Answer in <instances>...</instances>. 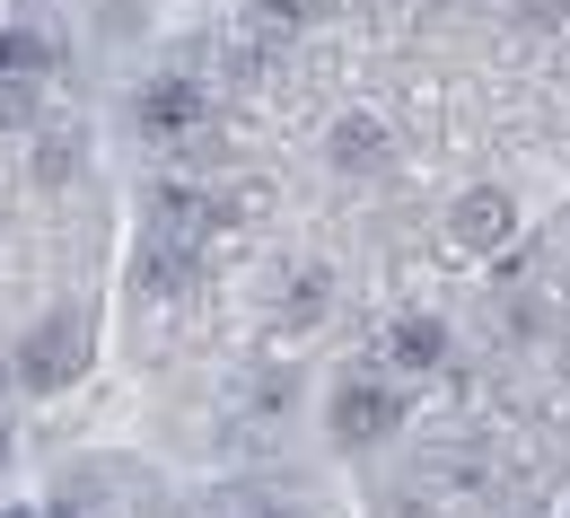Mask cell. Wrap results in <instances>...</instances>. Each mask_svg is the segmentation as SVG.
I'll return each mask as SVG.
<instances>
[{
    "label": "cell",
    "mask_w": 570,
    "mask_h": 518,
    "mask_svg": "<svg viewBox=\"0 0 570 518\" xmlns=\"http://www.w3.org/2000/svg\"><path fill=\"white\" fill-rule=\"evenodd\" d=\"M79 325H53V334H36V343H27V361H18V378H27V387H62V378L79 370Z\"/></svg>",
    "instance_id": "obj_1"
},
{
    "label": "cell",
    "mask_w": 570,
    "mask_h": 518,
    "mask_svg": "<svg viewBox=\"0 0 570 518\" xmlns=\"http://www.w3.org/2000/svg\"><path fill=\"white\" fill-rule=\"evenodd\" d=\"M386 422H395V395L386 387H343V404H334V431L343 440H377Z\"/></svg>",
    "instance_id": "obj_2"
},
{
    "label": "cell",
    "mask_w": 570,
    "mask_h": 518,
    "mask_svg": "<svg viewBox=\"0 0 570 518\" xmlns=\"http://www.w3.org/2000/svg\"><path fill=\"white\" fill-rule=\"evenodd\" d=\"M141 115H149V133H185V124L203 115V88H194V79H158Z\"/></svg>",
    "instance_id": "obj_3"
},
{
    "label": "cell",
    "mask_w": 570,
    "mask_h": 518,
    "mask_svg": "<svg viewBox=\"0 0 570 518\" xmlns=\"http://www.w3.org/2000/svg\"><path fill=\"white\" fill-rule=\"evenodd\" d=\"M334 167H352V176H377V167H386V133H377L368 115H352V124L334 133Z\"/></svg>",
    "instance_id": "obj_4"
},
{
    "label": "cell",
    "mask_w": 570,
    "mask_h": 518,
    "mask_svg": "<svg viewBox=\"0 0 570 518\" xmlns=\"http://www.w3.org/2000/svg\"><path fill=\"white\" fill-rule=\"evenodd\" d=\"M439 352H448V325L439 316H404L395 325V361L404 370H439Z\"/></svg>",
    "instance_id": "obj_5"
},
{
    "label": "cell",
    "mask_w": 570,
    "mask_h": 518,
    "mask_svg": "<svg viewBox=\"0 0 570 518\" xmlns=\"http://www.w3.org/2000/svg\"><path fill=\"white\" fill-rule=\"evenodd\" d=\"M492 237H509V194H474L456 212V246H492Z\"/></svg>",
    "instance_id": "obj_6"
},
{
    "label": "cell",
    "mask_w": 570,
    "mask_h": 518,
    "mask_svg": "<svg viewBox=\"0 0 570 518\" xmlns=\"http://www.w3.org/2000/svg\"><path fill=\"white\" fill-rule=\"evenodd\" d=\"M27 115H36V88H27L18 71H0V133H9V124H27Z\"/></svg>",
    "instance_id": "obj_7"
},
{
    "label": "cell",
    "mask_w": 570,
    "mask_h": 518,
    "mask_svg": "<svg viewBox=\"0 0 570 518\" xmlns=\"http://www.w3.org/2000/svg\"><path fill=\"white\" fill-rule=\"evenodd\" d=\"M325 307V273H298V291H289V325H307Z\"/></svg>",
    "instance_id": "obj_8"
},
{
    "label": "cell",
    "mask_w": 570,
    "mask_h": 518,
    "mask_svg": "<svg viewBox=\"0 0 570 518\" xmlns=\"http://www.w3.org/2000/svg\"><path fill=\"white\" fill-rule=\"evenodd\" d=\"M53 518H79V510H53Z\"/></svg>",
    "instance_id": "obj_9"
},
{
    "label": "cell",
    "mask_w": 570,
    "mask_h": 518,
    "mask_svg": "<svg viewBox=\"0 0 570 518\" xmlns=\"http://www.w3.org/2000/svg\"><path fill=\"white\" fill-rule=\"evenodd\" d=\"M0 457H9V440H0Z\"/></svg>",
    "instance_id": "obj_10"
},
{
    "label": "cell",
    "mask_w": 570,
    "mask_h": 518,
    "mask_svg": "<svg viewBox=\"0 0 570 518\" xmlns=\"http://www.w3.org/2000/svg\"><path fill=\"white\" fill-rule=\"evenodd\" d=\"M264 518H282V510H264Z\"/></svg>",
    "instance_id": "obj_11"
}]
</instances>
